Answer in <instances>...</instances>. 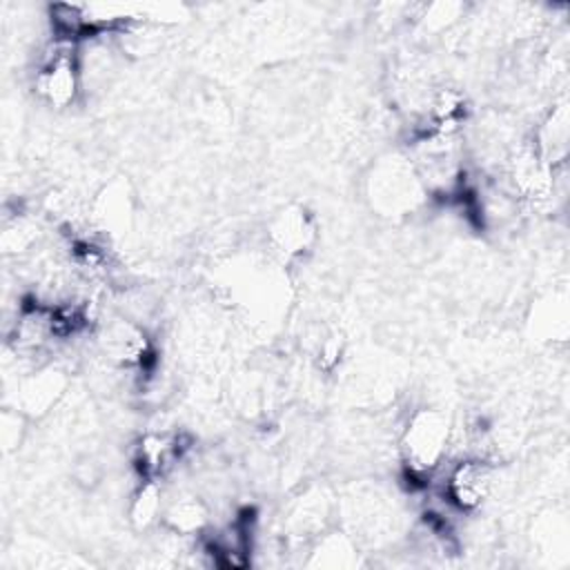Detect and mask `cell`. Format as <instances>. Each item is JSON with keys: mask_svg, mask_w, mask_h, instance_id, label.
I'll return each mask as SVG.
<instances>
[{"mask_svg": "<svg viewBox=\"0 0 570 570\" xmlns=\"http://www.w3.org/2000/svg\"><path fill=\"white\" fill-rule=\"evenodd\" d=\"M452 441L450 416L441 407L423 405L407 416L399 436V454L412 476H430L445 461Z\"/></svg>", "mask_w": 570, "mask_h": 570, "instance_id": "1", "label": "cell"}, {"mask_svg": "<svg viewBox=\"0 0 570 570\" xmlns=\"http://www.w3.org/2000/svg\"><path fill=\"white\" fill-rule=\"evenodd\" d=\"M365 194L372 209L385 218H401L416 212L428 198L407 156L381 158L367 174Z\"/></svg>", "mask_w": 570, "mask_h": 570, "instance_id": "2", "label": "cell"}, {"mask_svg": "<svg viewBox=\"0 0 570 570\" xmlns=\"http://www.w3.org/2000/svg\"><path fill=\"white\" fill-rule=\"evenodd\" d=\"M407 158L428 196H450L461 187L465 169L459 134L419 131Z\"/></svg>", "mask_w": 570, "mask_h": 570, "instance_id": "3", "label": "cell"}, {"mask_svg": "<svg viewBox=\"0 0 570 570\" xmlns=\"http://www.w3.org/2000/svg\"><path fill=\"white\" fill-rule=\"evenodd\" d=\"M85 89L80 42L56 38L42 49L33 69V91L51 109L71 107Z\"/></svg>", "mask_w": 570, "mask_h": 570, "instance_id": "4", "label": "cell"}, {"mask_svg": "<svg viewBox=\"0 0 570 570\" xmlns=\"http://www.w3.org/2000/svg\"><path fill=\"white\" fill-rule=\"evenodd\" d=\"M334 514H338V501L332 490L323 483L305 485L292 494L283 508V537L307 548L316 537L332 528Z\"/></svg>", "mask_w": 570, "mask_h": 570, "instance_id": "5", "label": "cell"}, {"mask_svg": "<svg viewBox=\"0 0 570 570\" xmlns=\"http://www.w3.org/2000/svg\"><path fill=\"white\" fill-rule=\"evenodd\" d=\"M100 356L114 370H142L151 358V338L147 330L127 316H111L96 330Z\"/></svg>", "mask_w": 570, "mask_h": 570, "instance_id": "6", "label": "cell"}, {"mask_svg": "<svg viewBox=\"0 0 570 570\" xmlns=\"http://www.w3.org/2000/svg\"><path fill=\"white\" fill-rule=\"evenodd\" d=\"M497 463L483 454H468L452 463L445 476V499L459 512H474L497 488Z\"/></svg>", "mask_w": 570, "mask_h": 570, "instance_id": "7", "label": "cell"}, {"mask_svg": "<svg viewBox=\"0 0 570 570\" xmlns=\"http://www.w3.org/2000/svg\"><path fill=\"white\" fill-rule=\"evenodd\" d=\"M69 387L67 372L53 361L18 374L13 410L24 416H45L51 412Z\"/></svg>", "mask_w": 570, "mask_h": 570, "instance_id": "8", "label": "cell"}, {"mask_svg": "<svg viewBox=\"0 0 570 570\" xmlns=\"http://www.w3.org/2000/svg\"><path fill=\"white\" fill-rule=\"evenodd\" d=\"M267 243L272 252L283 261L305 256L316 243L314 216L301 205L281 209L267 225Z\"/></svg>", "mask_w": 570, "mask_h": 570, "instance_id": "9", "label": "cell"}, {"mask_svg": "<svg viewBox=\"0 0 570 570\" xmlns=\"http://www.w3.org/2000/svg\"><path fill=\"white\" fill-rule=\"evenodd\" d=\"M568 140H570V116H568V102L561 98L548 109V114L534 127L530 147L546 165L559 169L568 156Z\"/></svg>", "mask_w": 570, "mask_h": 570, "instance_id": "10", "label": "cell"}, {"mask_svg": "<svg viewBox=\"0 0 570 570\" xmlns=\"http://www.w3.org/2000/svg\"><path fill=\"white\" fill-rule=\"evenodd\" d=\"M307 554L305 566L314 568H354L361 563L358 541L347 530L338 528H330L316 537L307 546Z\"/></svg>", "mask_w": 570, "mask_h": 570, "instance_id": "11", "label": "cell"}, {"mask_svg": "<svg viewBox=\"0 0 570 570\" xmlns=\"http://www.w3.org/2000/svg\"><path fill=\"white\" fill-rule=\"evenodd\" d=\"M160 523L174 537H198L209 525V508L196 494H180L171 501H165Z\"/></svg>", "mask_w": 570, "mask_h": 570, "instance_id": "12", "label": "cell"}, {"mask_svg": "<svg viewBox=\"0 0 570 570\" xmlns=\"http://www.w3.org/2000/svg\"><path fill=\"white\" fill-rule=\"evenodd\" d=\"M183 454V448L178 445V436L149 432L140 439L136 448V461L140 468V474L147 479H165L167 472L174 470Z\"/></svg>", "mask_w": 570, "mask_h": 570, "instance_id": "13", "label": "cell"}, {"mask_svg": "<svg viewBox=\"0 0 570 570\" xmlns=\"http://www.w3.org/2000/svg\"><path fill=\"white\" fill-rule=\"evenodd\" d=\"M91 220L98 227V232L102 234H122L129 216H131V207H129V194L125 191L122 183H111L107 187H102L98 191V196L91 203Z\"/></svg>", "mask_w": 570, "mask_h": 570, "instance_id": "14", "label": "cell"}, {"mask_svg": "<svg viewBox=\"0 0 570 570\" xmlns=\"http://www.w3.org/2000/svg\"><path fill=\"white\" fill-rule=\"evenodd\" d=\"M160 479L142 476L129 501V521L136 530H149L163 519L165 494Z\"/></svg>", "mask_w": 570, "mask_h": 570, "instance_id": "15", "label": "cell"}, {"mask_svg": "<svg viewBox=\"0 0 570 570\" xmlns=\"http://www.w3.org/2000/svg\"><path fill=\"white\" fill-rule=\"evenodd\" d=\"M40 243V227L29 214H13L4 220L2 252L11 256H24Z\"/></svg>", "mask_w": 570, "mask_h": 570, "instance_id": "16", "label": "cell"}]
</instances>
